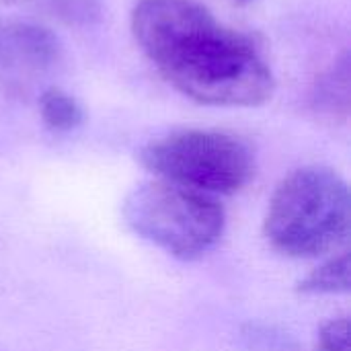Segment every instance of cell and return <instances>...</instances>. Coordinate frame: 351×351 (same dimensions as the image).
Segmentation results:
<instances>
[{"label":"cell","instance_id":"cell-10","mask_svg":"<svg viewBox=\"0 0 351 351\" xmlns=\"http://www.w3.org/2000/svg\"><path fill=\"white\" fill-rule=\"evenodd\" d=\"M56 10L68 23H93L101 16L99 0H56Z\"/></svg>","mask_w":351,"mask_h":351},{"label":"cell","instance_id":"cell-6","mask_svg":"<svg viewBox=\"0 0 351 351\" xmlns=\"http://www.w3.org/2000/svg\"><path fill=\"white\" fill-rule=\"evenodd\" d=\"M311 109L329 121H346L350 113V58L333 62L313 84Z\"/></svg>","mask_w":351,"mask_h":351},{"label":"cell","instance_id":"cell-3","mask_svg":"<svg viewBox=\"0 0 351 351\" xmlns=\"http://www.w3.org/2000/svg\"><path fill=\"white\" fill-rule=\"evenodd\" d=\"M121 216L134 234L181 261L210 253L226 228V212L216 197L160 179L134 187Z\"/></svg>","mask_w":351,"mask_h":351},{"label":"cell","instance_id":"cell-5","mask_svg":"<svg viewBox=\"0 0 351 351\" xmlns=\"http://www.w3.org/2000/svg\"><path fill=\"white\" fill-rule=\"evenodd\" d=\"M60 58L58 37L39 25L0 21V68L43 70Z\"/></svg>","mask_w":351,"mask_h":351},{"label":"cell","instance_id":"cell-1","mask_svg":"<svg viewBox=\"0 0 351 351\" xmlns=\"http://www.w3.org/2000/svg\"><path fill=\"white\" fill-rule=\"evenodd\" d=\"M132 33L158 74L187 99L212 107H259L276 80L255 41L193 0H140Z\"/></svg>","mask_w":351,"mask_h":351},{"label":"cell","instance_id":"cell-8","mask_svg":"<svg viewBox=\"0 0 351 351\" xmlns=\"http://www.w3.org/2000/svg\"><path fill=\"white\" fill-rule=\"evenodd\" d=\"M39 115L53 132H72L84 121V109L80 103L60 86H49L41 93Z\"/></svg>","mask_w":351,"mask_h":351},{"label":"cell","instance_id":"cell-4","mask_svg":"<svg viewBox=\"0 0 351 351\" xmlns=\"http://www.w3.org/2000/svg\"><path fill=\"white\" fill-rule=\"evenodd\" d=\"M140 162L160 181L206 195H232L255 175V156L245 140L216 130H179L148 142Z\"/></svg>","mask_w":351,"mask_h":351},{"label":"cell","instance_id":"cell-9","mask_svg":"<svg viewBox=\"0 0 351 351\" xmlns=\"http://www.w3.org/2000/svg\"><path fill=\"white\" fill-rule=\"evenodd\" d=\"M315 351H350V321L348 317L331 319L319 331Z\"/></svg>","mask_w":351,"mask_h":351},{"label":"cell","instance_id":"cell-7","mask_svg":"<svg viewBox=\"0 0 351 351\" xmlns=\"http://www.w3.org/2000/svg\"><path fill=\"white\" fill-rule=\"evenodd\" d=\"M298 292L304 296H335L350 292V255L343 251L298 282Z\"/></svg>","mask_w":351,"mask_h":351},{"label":"cell","instance_id":"cell-2","mask_svg":"<svg viewBox=\"0 0 351 351\" xmlns=\"http://www.w3.org/2000/svg\"><path fill=\"white\" fill-rule=\"evenodd\" d=\"M350 232V189L327 167H302L274 189L263 218V237L278 253L308 259L329 253Z\"/></svg>","mask_w":351,"mask_h":351}]
</instances>
